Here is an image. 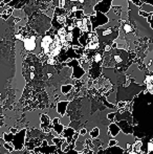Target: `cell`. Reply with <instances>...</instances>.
Segmentation results:
<instances>
[{
    "mask_svg": "<svg viewBox=\"0 0 153 154\" xmlns=\"http://www.w3.org/2000/svg\"><path fill=\"white\" fill-rule=\"evenodd\" d=\"M100 135V129L98 127H94L93 129L90 131V137L91 138H96Z\"/></svg>",
    "mask_w": 153,
    "mask_h": 154,
    "instance_id": "cell-18",
    "label": "cell"
},
{
    "mask_svg": "<svg viewBox=\"0 0 153 154\" xmlns=\"http://www.w3.org/2000/svg\"><path fill=\"white\" fill-rule=\"evenodd\" d=\"M139 11H143V12H146V13H148V14H152L153 5L149 3H143L141 8H139Z\"/></svg>",
    "mask_w": 153,
    "mask_h": 154,
    "instance_id": "cell-13",
    "label": "cell"
},
{
    "mask_svg": "<svg viewBox=\"0 0 153 154\" xmlns=\"http://www.w3.org/2000/svg\"><path fill=\"white\" fill-rule=\"evenodd\" d=\"M77 132H76V130L74 129V128H70V127H67V128H64V130H63V133H62V137L64 138V140L67 142V144L68 145H70L72 144V136H75V134H76Z\"/></svg>",
    "mask_w": 153,
    "mask_h": 154,
    "instance_id": "cell-6",
    "label": "cell"
},
{
    "mask_svg": "<svg viewBox=\"0 0 153 154\" xmlns=\"http://www.w3.org/2000/svg\"><path fill=\"white\" fill-rule=\"evenodd\" d=\"M24 1H26V0H13L11 3H8V4H6L5 6L3 8V10L4 8H15L17 5H18L19 3H21V2H24Z\"/></svg>",
    "mask_w": 153,
    "mask_h": 154,
    "instance_id": "cell-15",
    "label": "cell"
},
{
    "mask_svg": "<svg viewBox=\"0 0 153 154\" xmlns=\"http://www.w3.org/2000/svg\"><path fill=\"white\" fill-rule=\"evenodd\" d=\"M54 39H55V35L48 34V32H45L44 36L41 37L40 40V48L42 51L43 55L45 57H48L49 51H50V45L53 44Z\"/></svg>",
    "mask_w": 153,
    "mask_h": 154,
    "instance_id": "cell-3",
    "label": "cell"
},
{
    "mask_svg": "<svg viewBox=\"0 0 153 154\" xmlns=\"http://www.w3.org/2000/svg\"><path fill=\"white\" fill-rule=\"evenodd\" d=\"M89 19L92 25V32H96V29L99 27L105 26L109 22V18L107 17V15L102 14L100 12H94L93 14L89 15Z\"/></svg>",
    "mask_w": 153,
    "mask_h": 154,
    "instance_id": "cell-2",
    "label": "cell"
},
{
    "mask_svg": "<svg viewBox=\"0 0 153 154\" xmlns=\"http://www.w3.org/2000/svg\"><path fill=\"white\" fill-rule=\"evenodd\" d=\"M85 17V13H84V10H79L75 12V19L76 20H82V19Z\"/></svg>",
    "mask_w": 153,
    "mask_h": 154,
    "instance_id": "cell-17",
    "label": "cell"
},
{
    "mask_svg": "<svg viewBox=\"0 0 153 154\" xmlns=\"http://www.w3.org/2000/svg\"><path fill=\"white\" fill-rule=\"evenodd\" d=\"M79 154H85V153H83V152H79Z\"/></svg>",
    "mask_w": 153,
    "mask_h": 154,
    "instance_id": "cell-28",
    "label": "cell"
},
{
    "mask_svg": "<svg viewBox=\"0 0 153 154\" xmlns=\"http://www.w3.org/2000/svg\"><path fill=\"white\" fill-rule=\"evenodd\" d=\"M122 27H123V32H126V34H131V32H134L132 25L128 22H125V21H123L122 22Z\"/></svg>",
    "mask_w": 153,
    "mask_h": 154,
    "instance_id": "cell-12",
    "label": "cell"
},
{
    "mask_svg": "<svg viewBox=\"0 0 153 154\" xmlns=\"http://www.w3.org/2000/svg\"><path fill=\"white\" fill-rule=\"evenodd\" d=\"M25 134H26V129H22L16 134L13 133H4L3 140L5 143H10L13 145L14 149L16 151H20L24 147V140H25Z\"/></svg>",
    "mask_w": 153,
    "mask_h": 154,
    "instance_id": "cell-1",
    "label": "cell"
},
{
    "mask_svg": "<svg viewBox=\"0 0 153 154\" xmlns=\"http://www.w3.org/2000/svg\"><path fill=\"white\" fill-rule=\"evenodd\" d=\"M14 11H15V8H4V10L2 11L1 13H0V18L3 19V20H8V19L13 15Z\"/></svg>",
    "mask_w": 153,
    "mask_h": 154,
    "instance_id": "cell-10",
    "label": "cell"
},
{
    "mask_svg": "<svg viewBox=\"0 0 153 154\" xmlns=\"http://www.w3.org/2000/svg\"><path fill=\"white\" fill-rule=\"evenodd\" d=\"M149 24H150V29H151L152 31H153V21H151V22H150Z\"/></svg>",
    "mask_w": 153,
    "mask_h": 154,
    "instance_id": "cell-27",
    "label": "cell"
},
{
    "mask_svg": "<svg viewBox=\"0 0 153 154\" xmlns=\"http://www.w3.org/2000/svg\"><path fill=\"white\" fill-rule=\"evenodd\" d=\"M3 147H4V149H5V150H8V153H12L13 151H15L13 145L10 144V143H4Z\"/></svg>",
    "mask_w": 153,
    "mask_h": 154,
    "instance_id": "cell-20",
    "label": "cell"
},
{
    "mask_svg": "<svg viewBox=\"0 0 153 154\" xmlns=\"http://www.w3.org/2000/svg\"><path fill=\"white\" fill-rule=\"evenodd\" d=\"M142 1H143V3H144V1H145V0H142Z\"/></svg>",
    "mask_w": 153,
    "mask_h": 154,
    "instance_id": "cell-29",
    "label": "cell"
},
{
    "mask_svg": "<svg viewBox=\"0 0 153 154\" xmlns=\"http://www.w3.org/2000/svg\"><path fill=\"white\" fill-rule=\"evenodd\" d=\"M72 87H74V86H72V84H67V85L61 86V92L63 93V94H67V93H69L72 91Z\"/></svg>",
    "mask_w": 153,
    "mask_h": 154,
    "instance_id": "cell-16",
    "label": "cell"
},
{
    "mask_svg": "<svg viewBox=\"0 0 153 154\" xmlns=\"http://www.w3.org/2000/svg\"><path fill=\"white\" fill-rule=\"evenodd\" d=\"M54 131L56 132V133H58V135H62V133H63V130H64V126L62 125V124L58 123V124H54Z\"/></svg>",
    "mask_w": 153,
    "mask_h": 154,
    "instance_id": "cell-14",
    "label": "cell"
},
{
    "mask_svg": "<svg viewBox=\"0 0 153 154\" xmlns=\"http://www.w3.org/2000/svg\"><path fill=\"white\" fill-rule=\"evenodd\" d=\"M41 128H42L43 131L49 132V130L51 128H54L53 122L50 121V119L46 116V114H42L41 116Z\"/></svg>",
    "mask_w": 153,
    "mask_h": 154,
    "instance_id": "cell-7",
    "label": "cell"
},
{
    "mask_svg": "<svg viewBox=\"0 0 153 154\" xmlns=\"http://www.w3.org/2000/svg\"><path fill=\"white\" fill-rule=\"evenodd\" d=\"M62 154H79V152L77 150H75V149H72V150H69L68 152H64Z\"/></svg>",
    "mask_w": 153,
    "mask_h": 154,
    "instance_id": "cell-23",
    "label": "cell"
},
{
    "mask_svg": "<svg viewBox=\"0 0 153 154\" xmlns=\"http://www.w3.org/2000/svg\"><path fill=\"white\" fill-rule=\"evenodd\" d=\"M125 105H126V103H125V102H120V103L118 104V107H124Z\"/></svg>",
    "mask_w": 153,
    "mask_h": 154,
    "instance_id": "cell-26",
    "label": "cell"
},
{
    "mask_svg": "<svg viewBox=\"0 0 153 154\" xmlns=\"http://www.w3.org/2000/svg\"><path fill=\"white\" fill-rule=\"evenodd\" d=\"M67 106H68L67 101H61V102H59V103H57V111L61 116H65L66 107H67Z\"/></svg>",
    "mask_w": 153,
    "mask_h": 154,
    "instance_id": "cell-9",
    "label": "cell"
},
{
    "mask_svg": "<svg viewBox=\"0 0 153 154\" xmlns=\"http://www.w3.org/2000/svg\"><path fill=\"white\" fill-rule=\"evenodd\" d=\"M127 1H130V0H127Z\"/></svg>",
    "mask_w": 153,
    "mask_h": 154,
    "instance_id": "cell-30",
    "label": "cell"
},
{
    "mask_svg": "<svg viewBox=\"0 0 153 154\" xmlns=\"http://www.w3.org/2000/svg\"><path fill=\"white\" fill-rule=\"evenodd\" d=\"M115 116H116V113H115V112H113V113H109L108 116H107V118H108L109 120L112 121V120H113V118H115Z\"/></svg>",
    "mask_w": 153,
    "mask_h": 154,
    "instance_id": "cell-24",
    "label": "cell"
},
{
    "mask_svg": "<svg viewBox=\"0 0 153 154\" xmlns=\"http://www.w3.org/2000/svg\"><path fill=\"white\" fill-rule=\"evenodd\" d=\"M113 5V0H100L93 6V12H100L102 14L107 15Z\"/></svg>",
    "mask_w": 153,
    "mask_h": 154,
    "instance_id": "cell-5",
    "label": "cell"
},
{
    "mask_svg": "<svg viewBox=\"0 0 153 154\" xmlns=\"http://www.w3.org/2000/svg\"><path fill=\"white\" fill-rule=\"evenodd\" d=\"M86 132H87V130H86L85 128H82V129L80 130V132H79V133H80V135H85V134H86Z\"/></svg>",
    "mask_w": 153,
    "mask_h": 154,
    "instance_id": "cell-25",
    "label": "cell"
},
{
    "mask_svg": "<svg viewBox=\"0 0 153 154\" xmlns=\"http://www.w3.org/2000/svg\"><path fill=\"white\" fill-rule=\"evenodd\" d=\"M120 131H121L120 126H118V124L111 123L110 125H109V127H108V133L110 134V135L112 136V137H115L116 135H118Z\"/></svg>",
    "mask_w": 153,
    "mask_h": 154,
    "instance_id": "cell-8",
    "label": "cell"
},
{
    "mask_svg": "<svg viewBox=\"0 0 153 154\" xmlns=\"http://www.w3.org/2000/svg\"><path fill=\"white\" fill-rule=\"evenodd\" d=\"M130 1L132 2L135 6H137V8H141L142 4H143V1H142V0H130Z\"/></svg>",
    "mask_w": 153,
    "mask_h": 154,
    "instance_id": "cell-21",
    "label": "cell"
},
{
    "mask_svg": "<svg viewBox=\"0 0 153 154\" xmlns=\"http://www.w3.org/2000/svg\"><path fill=\"white\" fill-rule=\"evenodd\" d=\"M46 63L48 65H51V66H55L59 62H58L57 58H46Z\"/></svg>",
    "mask_w": 153,
    "mask_h": 154,
    "instance_id": "cell-19",
    "label": "cell"
},
{
    "mask_svg": "<svg viewBox=\"0 0 153 154\" xmlns=\"http://www.w3.org/2000/svg\"><path fill=\"white\" fill-rule=\"evenodd\" d=\"M88 34H89V32H82L81 37H80V38H79V42H80V44H81V46H82V47H84V48H86V46H87Z\"/></svg>",
    "mask_w": 153,
    "mask_h": 154,
    "instance_id": "cell-11",
    "label": "cell"
},
{
    "mask_svg": "<svg viewBox=\"0 0 153 154\" xmlns=\"http://www.w3.org/2000/svg\"><path fill=\"white\" fill-rule=\"evenodd\" d=\"M63 66H68V67H72V78L74 79H81L84 75H85V70H84L83 67L80 65L79 60L74 59V60H70V61L63 63Z\"/></svg>",
    "mask_w": 153,
    "mask_h": 154,
    "instance_id": "cell-4",
    "label": "cell"
},
{
    "mask_svg": "<svg viewBox=\"0 0 153 154\" xmlns=\"http://www.w3.org/2000/svg\"><path fill=\"white\" fill-rule=\"evenodd\" d=\"M118 143V140H111L110 142H109V147H115L116 146Z\"/></svg>",
    "mask_w": 153,
    "mask_h": 154,
    "instance_id": "cell-22",
    "label": "cell"
}]
</instances>
